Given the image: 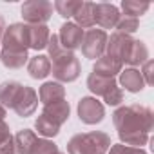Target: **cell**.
Listing matches in <instances>:
<instances>
[{
	"label": "cell",
	"instance_id": "17",
	"mask_svg": "<svg viewBox=\"0 0 154 154\" xmlns=\"http://www.w3.org/2000/svg\"><path fill=\"white\" fill-rule=\"evenodd\" d=\"M27 71L31 74V78H36V80H42L45 78L47 74H51V62H49V56L45 54H36L29 60L27 63Z\"/></svg>",
	"mask_w": 154,
	"mask_h": 154
},
{
	"label": "cell",
	"instance_id": "16",
	"mask_svg": "<svg viewBox=\"0 0 154 154\" xmlns=\"http://www.w3.org/2000/svg\"><path fill=\"white\" fill-rule=\"evenodd\" d=\"M38 96H40V100H42L44 105H49V103L65 100V89L60 84H56V82H47V84H44L40 87Z\"/></svg>",
	"mask_w": 154,
	"mask_h": 154
},
{
	"label": "cell",
	"instance_id": "27",
	"mask_svg": "<svg viewBox=\"0 0 154 154\" xmlns=\"http://www.w3.org/2000/svg\"><path fill=\"white\" fill-rule=\"evenodd\" d=\"M4 118H6V109L0 105V122H4Z\"/></svg>",
	"mask_w": 154,
	"mask_h": 154
},
{
	"label": "cell",
	"instance_id": "10",
	"mask_svg": "<svg viewBox=\"0 0 154 154\" xmlns=\"http://www.w3.org/2000/svg\"><path fill=\"white\" fill-rule=\"evenodd\" d=\"M53 4L51 2H38V0H33V2H26L22 6V17L29 26H36V24H45L51 15H53Z\"/></svg>",
	"mask_w": 154,
	"mask_h": 154
},
{
	"label": "cell",
	"instance_id": "23",
	"mask_svg": "<svg viewBox=\"0 0 154 154\" xmlns=\"http://www.w3.org/2000/svg\"><path fill=\"white\" fill-rule=\"evenodd\" d=\"M149 2H143V4H140V2H131V0H127V2H122V8H123V11H125V15L127 17H134V18H138L140 15H143L147 9H149Z\"/></svg>",
	"mask_w": 154,
	"mask_h": 154
},
{
	"label": "cell",
	"instance_id": "22",
	"mask_svg": "<svg viewBox=\"0 0 154 154\" xmlns=\"http://www.w3.org/2000/svg\"><path fill=\"white\" fill-rule=\"evenodd\" d=\"M138 26H140V22H138V18H134V17H127V15H120V20H118V24H116V33H122V35H129V33H134L136 29H138Z\"/></svg>",
	"mask_w": 154,
	"mask_h": 154
},
{
	"label": "cell",
	"instance_id": "13",
	"mask_svg": "<svg viewBox=\"0 0 154 154\" xmlns=\"http://www.w3.org/2000/svg\"><path fill=\"white\" fill-rule=\"evenodd\" d=\"M120 20L118 8L112 4H94V26H100L103 29L116 27Z\"/></svg>",
	"mask_w": 154,
	"mask_h": 154
},
{
	"label": "cell",
	"instance_id": "28",
	"mask_svg": "<svg viewBox=\"0 0 154 154\" xmlns=\"http://www.w3.org/2000/svg\"><path fill=\"white\" fill-rule=\"evenodd\" d=\"M54 154H63V152H60V150H58V152H54Z\"/></svg>",
	"mask_w": 154,
	"mask_h": 154
},
{
	"label": "cell",
	"instance_id": "4",
	"mask_svg": "<svg viewBox=\"0 0 154 154\" xmlns=\"http://www.w3.org/2000/svg\"><path fill=\"white\" fill-rule=\"evenodd\" d=\"M49 62H51V72L60 82H74L80 76V62L74 56V53L62 47L58 35H51L49 44Z\"/></svg>",
	"mask_w": 154,
	"mask_h": 154
},
{
	"label": "cell",
	"instance_id": "14",
	"mask_svg": "<svg viewBox=\"0 0 154 154\" xmlns=\"http://www.w3.org/2000/svg\"><path fill=\"white\" fill-rule=\"evenodd\" d=\"M149 58V51L145 47V44L141 40H129L125 51H123V56H122V65L123 63H129V65H140L143 63L145 60Z\"/></svg>",
	"mask_w": 154,
	"mask_h": 154
},
{
	"label": "cell",
	"instance_id": "21",
	"mask_svg": "<svg viewBox=\"0 0 154 154\" xmlns=\"http://www.w3.org/2000/svg\"><path fill=\"white\" fill-rule=\"evenodd\" d=\"M15 152V138L9 132L6 122H0V154H13Z\"/></svg>",
	"mask_w": 154,
	"mask_h": 154
},
{
	"label": "cell",
	"instance_id": "19",
	"mask_svg": "<svg viewBox=\"0 0 154 154\" xmlns=\"http://www.w3.org/2000/svg\"><path fill=\"white\" fill-rule=\"evenodd\" d=\"M76 18V26L82 29H91L94 26V4L93 2H80L78 9L74 13Z\"/></svg>",
	"mask_w": 154,
	"mask_h": 154
},
{
	"label": "cell",
	"instance_id": "3",
	"mask_svg": "<svg viewBox=\"0 0 154 154\" xmlns=\"http://www.w3.org/2000/svg\"><path fill=\"white\" fill-rule=\"evenodd\" d=\"M27 31L24 24H13L4 31L0 60L9 69H20L27 62Z\"/></svg>",
	"mask_w": 154,
	"mask_h": 154
},
{
	"label": "cell",
	"instance_id": "7",
	"mask_svg": "<svg viewBox=\"0 0 154 154\" xmlns=\"http://www.w3.org/2000/svg\"><path fill=\"white\" fill-rule=\"evenodd\" d=\"M87 87L96 96H102L107 105H118L123 102V91L118 87L114 76H102V74L91 72L87 78Z\"/></svg>",
	"mask_w": 154,
	"mask_h": 154
},
{
	"label": "cell",
	"instance_id": "12",
	"mask_svg": "<svg viewBox=\"0 0 154 154\" xmlns=\"http://www.w3.org/2000/svg\"><path fill=\"white\" fill-rule=\"evenodd\" d=\"M58 40L62 44L63 49L67 51H74V49H78L82 45V40H84V29L78 27L76 24L72 22H67L60 27V33H58Z\"/></svg>",
	"mask_w": 154,
	"mask_h": 154
},
{
	"label": "cell",
	"instance_id": "8",
	"mask_svg": "<svg viewBox=\"0 0 154 154\" xmlns=\"http://www.w3.org/2000/svg\"><path fill=\"white\" fill-rule=\"evenodd\" d=\"M15 152L17 154H54L58 152L56 143L38 138L33 131L24 129L15 136Z\"/></svg>",
	"mask_w": 154,
	"mask_h": 154
},
{
	"label": "cell",
	"instance_id": "20",
	"mask_svg": "<svg viewBox=\"0 0 154 154\" xmlns=\"http://www.w3.org/2000/svg\"><path fill=\"white\" fill-rule=\"evenodd\" d=\"M120 71H122V63H120L118 60L107 56V54H105V56H100V58L96 60L94 67H93V72L102 74V76H114V74H118Z\"/></svg>",
	"mask_w": 154,
	"mask_h": 154
},
{
	"label": "cell",
	"instance_id": "9",
	"mask_svg": "<svg viewBox=\"0 0 154 154\" xmlns=\"http://www.w3.org/2000/svg\"><path fill=\"white\" fill-rule=\"evenodd\" d=\"M82 53L85 58L91 60H98L105 47H107V35L103 29H89L87 33H84V40H82Z\"/></svg>",
	"mask_w": 154,
	"mask_h": 154
},
{
	"label": "cell",
	"instance_id": "26",
	"mask_svg": "<svg viewBox=\"0 0 154 154\" xmlns=\"http://www.w3.org/2000/svg\"><path fill=\"white\" fill-rule=\"evenodd\" d=\"M4 31H6V22H4L2 15H0V44H2V36H4Z\"/></svg>",
	"mask_w": 154,
	"mask_h": 154
},
{
	"label": "cell",
	"instance_id": "1",
	"mask_svg": "<svg viewBox=\"0 0 154 154\" xmlns=\"http://www.w3.org/2000/svg\"><path fill=\"white\" fill-rule=\"evenodd\" d=\"M114 127L118 136L129 147H141L147 143L150 129H152V112L149 107L141 105H127L118 109L114 114Z\"/></svg>",
	"mask_w": 154,
	"mask_h": 154
},
{
	"label": "cell",
	"instance_id": "15",
	"mask_svg": "<svg viewBox=\"0 0 154 154\" xmlns=\"http://www.w3.org/2000/svg\"><path fill=\"white\" fill-rule=\"evenodd\" d=\"M26 31H27V44H29V49L40 51V49L47 47L49 38H51V33H49V27H47V26H44V24L26 26Z\"/></svg>",
	"mask_w": 154,
	"mask_h": 154
},
{
	"label": "cell",
	"instance_id": "18",
	"mask_svg": "<svg viewBox=\"0 0 154 154\" xmlns=\"http://www.w3.org/2000/svg\"><path fill=\"white\" fill-rule=\"evenodd\" d=\"M122 76H120V82L122 85L129 91V93H140L145 85L143 82V74L136 69H125V71H120Z\"/></svg>",
	"mask_w": 154,
	"mask_h": 154
},
{
	"label": "cell",
	"instance_id": "11",
	"mask_svg": "<svg viewBox=\"0 0 154 154\" xmlns=\"http://www.w3.org/2000/svg\"><path fill=\"white\" fill-rule=\"evenodd\" d=\"M78 116L84 123L87 125H94V123H100L105 116V109L103 105L96 100V98H91V96H85L78 102Z\"/></svg>",
	"mask_w": 154,
	"mask_h": 154
},
{
	"label": "cell",
	"instance_id": "6",
	"mask_svg": "<svg viewBox=\"0 0 154 154\" xmlns=\"http://www.w3.org/2000/svg\"><path fill=\"white\" fill-rule=\"evenodd\" d=\"M111 149V138L105 132L74 134L67 143L69 154H105Z\"/></svg>",
	"mask_w": 154,
	"mask_h": 154
},
{
	"label": "cell",
	"instance_id": "5",
	"mask_svg": "<svg viewBox=\"0 0 154 154\" xmlns=\"http://www.w3.org/2000/svg\"><path fill=\"white\" fill-rule=\"evenodd\" d=\"M67 120H69V103H67V100H60V102L44 105L42 114L35 122V127H36L38 134L51 138L60 132V127Z\"/></svg>",
	"mask_w": 154,
	"mask_h": 154
},
{
	"label": "cell",
	"instance_id": "2",
	"mask_svg": "<svg viewBox=\"0 0 154 154\" xmlns=\"http://www.w3.org/2000/svg\"><path fill=\"white\" fill-rule=\"evenodd\" d=\"M0 105L4 109H13L22 118H27L38 105V94L29 85H22L13 80L4 82L0 84Z\"/></svg>",
	"mask_w": 154,
	"mask_h": 154
},
{
	"label": "cell",
	"instance_id": "24",
	"mask_svg": "<svg viewBox=\"0 0 154 154\" xmlns=\"http://www.w3.org/2000/svg\"><path fill=\"white\" fill-rule=\"evenodd\" d=\"M78 6H80V2H54L53 4V8L60 13V17H63V18H69V17H74V13H76V9H78Z\"/></svg>",
	"mask_w": 154,
	"mask_h": 154
},
{
	"label": "cell",
	"instance_id": "25",
	"mask_svg": "<svg viewBox=\"0 0 154 154\" xmlns=\"http://www.w3.org/2000/svg\"><path fill=\"white\" fill-rule=\"evenodd\" d=\"M111 154H147L145 150L138 149V147H129V145H112L111 147Z\"/></svg>",
	"mask_w": 154,
	"mask_h": 154
}]
</instances>
